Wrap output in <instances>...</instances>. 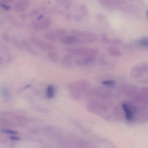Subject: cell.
Instances as JSON below:
<instances>
[{
	"instance_id": "1",
	"label": "cell",
	"mask_w": 148,
	"mask_h": 148,
	"mask_svg": "<svg viewBox=\"0 0 148 148\" xmlns=\"http://www.w3.org/2000/svg\"><path fill=\"white\" fill-rule=\"evenodd\" d=\"M66 88L73 99L80 100L84 95H87L90 86L86 81L79 80L68 83Z\"/></svg>"
},
{
	"instance_id": "2",
	"label": "cell",
	"mask_w": 148,
	"mask_h": 148,
	"mask_svg": "<svg viewBox=\"0 0 148 148\" xmlns=\"http://www.w3.org/2000/svg\"><path fill=\"white\" fill-rule=\"evenodd\" d=\"M110 106L107 103L97 101H91L86 105L87 110L90 112L101 116L106 120L110 119L109 114Z\"/></svg>"
},
{
	"instance_id": "3",
	"label": "cell",
	"mask_w": 148,
	"mask_h": 148,
	"mask_svg": "<svg viewBox=\"0 0 148 148\" xmlns=\"http://www.w3.org/2000/svg\"><path fill=\"white\" fill-rule=\"evenodd\" d=\"M148 65L147 63H140L135 66L130 71L131 77L141 83H148V78H143L144 76H147Z\"/></svg>"
},
{
	"instance_id": "4",
	"label": "cell",
	"mask_w": 148,
	"mask_h": 148,
	"mask_svg": "<svg viewBox=\"0 0 148 148\" xmlns=\"http://www.w3.org/2000/svg\"><path fill=\"white\" fill-rule=\"evenodd\" d=\"M66 51L71 54L83 57L96 58L98 55L99 52L97 49L91 48H68Z\"/></svg>"
},
{
	"instance_id": "5",
	"label": "cell",
	"mask_w": 148,
	"mask_h": 148,
	"mask_svg": "<svg viewBox=\"0 0 148 148\" xmlns=\"http://www.w3.org/2000/svg\"><path fill=\"white\" fill-rule=\"evenodd\" d=\"M86 95L101 100H107L111 96L109 91L101 88H95L92 90L90 89Z\"/></svg>"
},
{
	"instance_id": "6",
	"label": "cell",
	"mask_w": 148,
	"mask_h": 148,
	"mask_svg": "<svg viewBox=\"0 0 148 148\" xmlns=\"http://www.w3.org/2000/svg\"><path fill=\"white\" fill-rule=\"evenodd\" d=\"M72 35H75L82 38L86 42L92 43L96 42L98 40L97 35L91 32L87 31H82L78 30H72L71 32Z\"/></svg>"
},
{
	"instance_id": "7",
	"label": "cell",
	"mask_w": 148,
	"mask_h": 148,
	"mask_svg": "<svg viewBox=\"0 0 148 148\" xmlns=\"http://www.w3.org/2000/svg\"><path fill=\"white\" fill-rule=\"evenodd\" d=\"M60 39V42L62 44L67 46L74 45L77 44H84L86 42L82 38L73 35L64 36Z\"/></svg>"
},
{
	"instance_id": "8",
	"label": "cell",
	"mask_w": 148,
	"mask_h": 148,
	"mask_svg": "<svg viewBox=\"0 0 148 148\" xmlns=\"http://www.w3.org/2000/svg\"><path fill=\"white\" fill-rule=\"evenodd\" d=\"M101 5L107 9L120 8L124 3V0H99Z\"/></svg>"
},
{
	"instance_id": "9",
	"label": "cell",
	"mask_w": 148,
	"mask_h": 148,
	"mask_svg": "<svg viewBox=\"0 0 148 148\" xmlns=\"http://www.w3.org/2000/svg\"><path fill=\"white\" fill-rule=\"evenodd\" d=\"M140 88L136 86L128 84H124L122 86V91L125 95L134 97L137 95Z\"/></svg>"
},
{
	"instance_id": "10",
	"label": "cell",
	"mask_w": 148,
	"mask_h": 148,
	"mask_svg": "<svg viewBox=\"0 0 148 148\" xmlns=\"http://www.w3.org/2000/svg\"><path fill=\"white\" fill-rule=\"evenodd\" d=\"M31 41L34 45L41 49L49 51H52L54 49V47L52 45L37 38H32Z\"/></svg>"
},
{
	"instance_id": "11",
	"label": "cell",
	"mask_w": 148,
	"mask_h": 148,
	"mask_svg": "<svg viewBox=\"0 0 148 148\" xmlns=\"http://www.w3.org/2000/svg\"><path fill=\"white\" fill-rule=\"evenodd\" d=\"M95 58L93 57H84L82 58L79 59L75 61V64L79 66H87L94 63Z\"/></svg>"
},
{
	"instance_id": "12",
	"label": "cell",
	"mask_w": 148,
	"mask_h": 148,
	"mask_svg": "<svg viewBox=\"0 0 148 148\" xmlns=\"http://www.w3.org/2000/svg\"><path fill=\"white\" fill-rule=\"evenodd\" d=\"M62 65L64 68H72L73 67V60L72 57L70 55H66L63 57L61 61Z\"/></svg>"
},
{
	"instance_id": "13",
	"label": "cell",
	"mask_w": 148,
	"mask_h": 148,
	"mask_svg": "<svg viewBox=\"0 0 148 148\" xmlns=\"http://www.w3.org/2000/svg\"><path fill=\"white\" fill-rule=\"evenodd\" d=\"M52 20L50 18H47L40 23L36 25V27L39 30H46L51 25Z\"/></svg>"
},
{
	"instance_id": "14",
	"label": "cell",
	"mask_w": 148,
	"mask_h": 148,
	"mask_svg": "<svg viewBox=\"0 0 148 148\" xmlns=\"http://www.w3.org/2000/svg\"><path fill=\"white\" fill-rule=\"evenodd\" d=\"M28 4L25 1H21L18 2L15 6V9L18 12H23L26 10L28 7Z\"/></svg>"
},
{
	"instance_id": "15",
	"label": "cell",
	"mask_w": 148,
	"mask_h": 148,
	"mask_svg": "<svg viewBox=\"0 0 148 148\" xmlns=\"http://www.w3.org/2000/svg\"><path fill=\"white\" fill-rule=\"evenodd\" d=\"M45 37L48 40L51 41H56L58 40L54 30L48 31L45 34Z\"/></svg>"
},
{
	"instance_id": "16",
	"label": "cell",
	"mask_w": 148,
	"mask_h": 148,
	"mask_svg": "<svg viewBox=\"0 0 148 148\" xmlns=\"http://www.w3.org/2000/svg\"><path fill=\"white\" fill-rule=\"evenodd\" d=\"M55 89L53 85H49L47 88L46 94L47 98L52 99L55 95Z\"/></svg>"
},
{
	"instance_id": "17",
	"label": "cell",
	"mask_w": 148,
	"mask_h": 148,
	"mask_svg": "<svg viewBox=\"0 0 148 148\" xmlns=\"http://www.w3.org/2000/svg\"><path fill=\"white\" fill-rule=\"evenodd\" d=\"M136 44L139 46L144 48H147L148 46V38L146 36L142 37L137 40L136 41Z\"/></svg>"
},
{
	"instance_id": "18",
	"label": "cell",
	"mask_w": 148,
	"mask_h": 148,
	"mask_svg": "<svg viewBox=\"0 0 148 148\" xmlns=\"http://www.w3.org/2000/svg\"><path fill=\"white\" fill-rule=\"evenodd\" d=\"M108 53L112 56L119 57L122 55V52L120 50L114 47H109L108 50Z\"/></svg>"
},
{
	"instance_id": "19",
	"label": "cell",
	"mask_w": 148,
	"mask_h": 148,
	"mask_svg": "<svg viewBox=\"0 0 148 148\" xmlns=\"http://www.w3.org/2000/svg\"><path fill=\"white\" fill-rule=\"evenodd\" d=\"M54 31L58 39L62 38L63 37H64L66 33V30L63 28H59V29H56Z\"/></svg>"
},
{
	"instance_id": "20",
	"label": "cell",
	"mask_w": 148,
	"mask_h": 148,
	"mask_svg": "<svg viewBox=\"0 0 148 148\" xmlns=\"http://www.w3.org/2000/svg\"><path fill=\"white\" fill-rule=\"evenodd\" d=\"M48 57L53 62H58L59 60L58 55L55 52H51L48 53Z\"/></svg>"
},
{
	"instance_id": "21",
	"label": "cell",
	"mask_w": 148,
	"mask_h": 148,
	"mask_svg": "<svg viewBox=\"0 0 148 148\" xmlns=\"http://www.w3.org/2000/svg\"><path fill=\"white\" fill-rule=\"evenodd\" d=\"M21 45H22V46L24 47L27 51L31 53H34L35 52V51L33 49L32 47L25 40H22V41H21Z\"/></svg>"
},
{
	"instance_id": "22",
	"label": "cell",
	"mask_w": 148,
	"mask_h": 148,
	"mask_svg": "<svg viewBox=\"0 0 148 148\" xmlns=\"http://www.w3.org/2000/svg\"><path fill=\"white\" fill-rule=\"evenodd\" d=\"M101 84L107 87H112L116 84V81L113 80H105L102 81Z\"/></svg>"
},
{
	"instance_id": "23",
	"label": "cell",
	"mask_w": 148,
	"mask_h": 148,
	"mask_svg": "<svg viewBox=\"0 0 148 148\" xmlns=\"http://www.w3.org/2000/svg\"><path fill=\"white\" fill-rule=\"evenodd\" d=\"M123 43V40L119 38H114L112 40H110V43L111 44H112V45H121Z\"/></svg>"
},
{
	"instance_id": "24",
	"label": "cell",
	"mask_w": 148,
	"mask_h": 148,
	"mask_svg": "<svg viewBox=\"0 0 148 148\" xmlns=\"http://www.w3.org/2000/svg\"><path fill=\"white\" fill-rule=\"evenodd\" d=\"M1 94L4 97H5V98H8L9 97V92H8V90L6 87H2L1 88Z\"/></svg>"
},
{
	"instance_id": "25",
	"label": "cell",
	"mask_w": 148,
	"mask_h": 148,
	"mask_svg": "<svg viewBox=\"0 0 148 148\" xmlns=\"http://www.w3.org/2000/svg\"><path fill=\"white\" fill-rule=\"evenodd\" d=\"M100 38H101V40L104 43H106V44L110 43V40L105 34H102L100 36Z\"/></svg>"
},
{
	"instance_id": "26",
	"label": "cell",
	"mask_w": 148,
	"mask_h": 148,
	"mask_svg": "<svg viewBox=\"0 0 148 148\" xmlns=\"http://www.w3.org/2000/svg\"><path fill=\"white\" fill-rule=\"evenodd\" d=\"M80 11L84 15H86L88 14V10L86 6L85 5H81L80 7Z\"/></svg>"
},
{
	"instance_id": "27",
	"label": "cell",
	"mask_w": 148,
	"mask_h": 148,
	"mask_svg": "<svg viewBox=\"0 0 148 148\" xmlns=\"http://www.w3.org/2000/svg\"><path fill=\"white\" fill-rule=\"evenodd\" d=\"M3 132H5L7 134H10V135H16L18 133V132L16 131L13 130H9V129H4L2 130Z\"/></svg>"
},
{
	"instance_id": "28",
	"label": "cell",
	"mask_w": 148,
	"mask_h": 148,
	"mask_svg": "<svg viewBox=\"0 0 148 148\" xmlns=\"http://www.w3.org/2000/svg\"><path fill=\"white\" fill-rule=\"evenodd\" d=\"M72 0H56V2L59 5H64L65 3H71Z\"/></svg>"
},
{
	"instance_id": "29",
	"label": "cell",
	"mask_w": 148,
	"mask_h": 148,
	"mask_svg": "<svg viewBox=\"0 0 148 148\" xmlns=\"http://www.w3.org/2000/svg\"><path fill=\"white\" fill-rule=\"evenodd\" d=\"M13 44L14 46H15L17 48H19V49L21 48L22 45H21V43H19L17 40L14 39L13 41Z\"/></svg>"
},
{
	"instance_id": "30",
	"label": "cell",
	"mask_w": 148,
	"mask_h": 148,
	"mask_svg": "<svg viewBox=\"0 0 148 148\" xmlns=\"http://www.w3.org/2000/svg\"><path fill=\"white\" fill-rule=\"evenodd\" d=\"M3 40L5 42H8L10 40V37L7 34H5L3 36Z\"/></svg>"
},
{
	"instance_id": "31",
	"label": "cell",
	"mask_w": 148,
	"mask_h": 148,
	"mask_svg": "<svg viewBox=\"0 0 148 148\" xmlns=\"http://www.w3.org/2000/svg\"><path fill=\"white\" fill-rule=\"evenodd\" d=\"M125 11H127V12H134L135 11L134 7H132L131 6L126 7V8H125Z\"/></svg>"
},
{
	"instance_id": "32",
	"label": "cell",
	"mask_w": 148,
	"mask_h": 148,
	"mask_svg": "<svg viewBox=\"0 0 148 148\" xmlns=\"http://www.w3.org/2000/svg\"><path fill=\"white\" fill-rule=\"evenodd\" d=\"M0 5L1 6V7H2L3 9H5V10H6V11H8V10H9V9H10V6L8 5L4 4V3H1V4H0Z\"/></svg>"
},
{
	"instance_id": "33",
	"label": "cell",
	"mask_w": 148,
	"mask_h": 148,
	"mask_svg": "<svg viewBox=\"0 0 148 148\" xmlns=\"http://www.w3.org/2000/svg\"><path fill=\"white\" fill-rule=\"evenodd\" d=\"M10 139L12 141H18L20 140V138L19 137L16 136H13L10 137Z\"/></svg>"
},
{
	"instance_id": "34",
	"label": "cell",
	"mask_w": 148,
	"mask_h": 148,
	"mask_svg": "<svg viewBox=\"0 0 148 148\" xmlns=\"http://www.w3.org/2000/svg\"><path fill=\"white\" fill-rule=\"evenodd\" d=\"M97 18L98 19H99L100 21L103 20L104 19L103 16L101 15V14H99L98 15H97Z\"/></svg>"
},
{
	"instance_id": "35",
	"label": "cell",
	"mask_w": 148,
	"mask_h": 148,
	"mask_svg": "<svg viewBox=\"0 0 148 148\" xmlns=\"http://www.w3.org/2000/svg\"><path fill=\"white\" fill-rule=\"evenodd\" d=\"M38 11L36 10H34L31 13V16H35V15H37L38 14Z\"/></svg>"
},
{
	"instance_id": "36",
	"label": "cell",
	"mask_w": 148,
	"mask_h": 148,
	"mask_svg": "<svg viewBox=\"0 0 148 148\" xmlns=\"http://www.w3.org/2000/svg\"><path fill=\"white\" fill-rule=\"evenodd\" d=\"M13 0H3V1L6 3H10V2H12Z\"/></svg>"
},
{
	"instance_id": "37",
	"label": "cell",
	"mask_w": 148,
	"mask_h": 148,
	"mask_svg": "<svg viewBox=\"0 0 148 148\" xmlns=\"http://www.w3.org/2000/svg\"><path fill=\"white\" fill-rule=\"evenodd\" d=\"M81 17L80 16H77V17H76V19L77 20L79 21L81 19Z\"/></svg>"
},
{
	"instance_id": "38",
	"label": "cell",
	"mask_w": 148,
	"mask_h": 148,
	"mask_svg": "<svg viewBox=\"0 0 148 148\" xmlns=\"http://www.w3.org/2000/svg\"><path fill=\"white\" fill-rule=\"evenodd\" d=\"M43 15H40V16H39V17H38V20H41V19H42V18H43Z\"/></svg>"
}]
</instances>
